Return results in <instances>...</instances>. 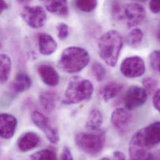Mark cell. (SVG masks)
I'll list each match as a JSON object with an SVG mask.
<instances>
[{
	"mask_svg": "<svg viewBox=\"0 0 160 160\" xmlns=\"http://www.w3.org/2000/svg\"><path fill=\"white\" fill-rule=\"evenodd\" d=\"M76 7L81 11L90 12L95 10L97 6V0H75Z\"/></svg>",
	"mask_w": 160,
	"mask_h": 160,
	"instance_id": "obj_23",
	"label": "cell"
},
{
	"mask_svg": "<svg viewBox=\"0 0 160 160\" xmlns=\"http://www.w3.org/2000/svg\"><path fill=\"white\" fill-rule=\"evenodd\" d=\"M89 62L90 56L85 49L71 46L62 51L58 61V66L66 73L76 74L86 68Z\"/></svg>",
	"mask_w": 160,
	"mask_h": 160,
	"instance_id": "obj_3",
	"label": "cell"
},
{
	"mask_svg": "<svg viewBox=\"0 0 160 160\" xmlns=\"http://www.w3.org/2000/svg\"><path fill=\"white\" fill-rule=\"evenodd\" d=\"M38 72L42 81L47 85L54 87L59 83V76L57 71L51 65L41 64Z\"/></svg>",
	"mask_w": 160,
	"mask_h": 160,
	"instance_id": "obj_14",
	"label": "cell"
},
{
	"mask_svg": "<svg viewBox=\"0 0 160 160\" xmlns=\"http://www.w3.org/2000/svg\"><path fill=\"white\" fill-rule=\"evenodd\" d=\"M38 41L39 52L44 56H50L57 50V42L48 33L41 32L39 34Z\"/></svg>",
	"mask_w": 160,
	"mask_h": 160,
	"instance_id": "obj_15",
	"label": "cell"
},
{
	"mask_svg": "<svg viewBox=\"0 0 160 160\" xmlns=\"http://www.w3.org/2000/svg\"><path fill=\"white\" fill-rule=\"evenodd\" d=\"M132 119L129 110L123 108H117L112 113L110 121L114 128L122 135L125 134L128 130Z\"/></svg>",
	"mask_w": 160,
	"mask_h": 160,
	"instance_id": "obj_11",
	"label": "cell"
},
{
	"mask_svg": "<svg viewBox=\"0 0 160 160\" xmlns=\"http://www.w3.org/2000/svg\"><path fill=\"white\" fill-rule=\"evenodd\" d=\"M8 8V5L5 0H1V12L6 11Z\"/></svg>",
	"mask_w": 160,
	"mask_h": 160,
	"instance_id": "obj_33",
	"label": "cell"
},
{
	"mask_svg": "<svg viewBox=\"0 0 160 160\" xmlns=\"http://www.w3.org/2000/svg\"><path fill=\"white\" fill-rule=\"evenodd\" d=\"M40 142L41 138L37 133L28 132L19 137L17 142V146L21 152H27L36 148Z\"/></svg>",
	"mask_w": 160,
	"mask_h": 160,
	"instance_id": "obj_13",
	"label": "cell"
},
{
	"mask_svg": "<svg viewBox=\"0 0 160 160\" xmlns=\"http://www.w3.org/2000/svg\"><path fill=\"white\" fill-rule=\"evenodd\" d=\"M31 117L34 125L44 132L51 143L55 145L59 143L60 137L58 130L51 125L49 119L46 116L38 111H34Z\"/></svg>",
	"mask_w": 160,
	"mask_h": 160,
	"instance_id": "obj_8",
	"label": "cell"
},
{
	"mask_svg": "<svg viewBox=\"0 0 160 160\" xmlns=\"http://www.w3.org/2000/svg\"><path fill=\"white\" fill-rule=\"evenodd\" d=\"M113 157L115 159H117V160H123L126 159V157L124 155V153H122L120 151H115V152H113Z\"/></svg>",
	"mask_w": 160,
	"mask_h": 160,
	"instance_id": "obj_32",
	"label": "cell"
},
{
	"mask_svg": "<svg viewBox=\"0 0 160 160\" xmlns=\"http://www.w3.org/2000/svg\"><path fill=\"white\" fill-rule=\"evenodd\" d=\"M160 143V122L140 129L132 136L128 147L131 160H153L150 148Z\"/></svg>",
	"mask_w": 160,
	"mask_h": 160,
	"instance_id": "obj_1",
	"label": "cell"
},
{
	"mask_svg": "<svg viewBox=\"0 0 160 160\" xmlns=\"http://www.w3.org/2000/svg\"><path fill=\"white\" fill-rule=\"evenodd\" d=\"M143 39V32L140 28H135L129 32L127 36V42L132 48H137L140 46Z\"/></svg>",
	"mask_w": 160,
	"mask_h": 160,
	"instance_id": "obj_22",
	"label": "cell"
},
{
	"mask_svg": "<svg viewBox=\"0 0 160 160\" xmlns=\"http://www.w3.org/2000/svg\"><path fill=\"white\" fill-rule=\"evenodd\" d=\"M149 8L151 11L155 14L160 12V0H150Z\"/></svg>",
	"mask_w": 160,
	"mask_h": 160,
	"instance_id": "obj_29",
	"label": "cell"
},
{
	"mask_svg": "<svg viewBox=\"0 0 160 160\" xmlns=\"http://www.w3.org/2000/svg\"><path fill=\"white\" fill-rule=\"evenodd\" d=\"M39 100L42 109L48 113L53 112L56 107V99L54 95L50 92L45 91L40 93Z\"/></svg>",
	"mask_w": 160,
	"mask_h": 160,
	"instance_id": "obj_20",
	"label": "cell"
},
{
	"mask_svg": "<svg viewBox=\"0 0 160 160\" xmlns=\"http://www.w3.org/2000/svg\"><path fill=\"white\" fill-rule=\"evenodd\" d=\"M158 81L153 78H147L142 81L143 87L145 89L148 94H151L155 92L158 85Z\"/></svg>",
	"mask_w": 160,
	"mask_h": 160,
	"instance_id": "obj_26",
	"label": "cell"
},
{
	"mask_svg": "<svg viewBox=\"0 0 160 160\" xmlns=\"http://www.w3.org/2000/svg\"><path fill=\"white\" fill-rule=\"evenodd\" d=\"M153 104L155 109L160 113V89L157 90L153 95Z\"/></svg>",
	"mask_w": 160,
	"mask_h": 160,
	"instance_id": "obj_31",
	"label": "cell"
},
{
	"mask_svg": "<svg viewBox=\"0 0 160 160\" xmlns=\"http://www.w3.org/2000/svg\"><path fill=\"white\" fill-rule=\"evenodd\" d=\"M18 121L13 115L2 113L0 115V132L1 137L4 139L11 138L16 130Z\"/></svg>",
	"mask_w": 160,
	"mask_h": 160,
	"instance_id": "obj_12",
	"label": "cell"
},
{
	"mask_svg": "<svg viewBox=\"0 0 160 160\" xmlns=\"http://www.w3.org/2000/svg\"><path fill=\"white\" fill-rule=\"evenodd\" d=\"M138 1H145L147 0H138Z\"/></svg>",
	"mask_w": 160,
	"mask_h": 160,
	"instance_id": "obj_36",
	"label": "cell"
},
{
	"mask_svg": "<svg viewBox=\"0 0 160 160\" xmlns=\"http://www.w3.org/2000/svg\"><path fill=\"white\" fill-rule=\"evenodd\" d=\"M61 158L62 160H73V157L71 149L68 147H64L61 154Z\"/></svg>",
	"mask_w": 160,
	"mask_h": 160,
	"instance_id": "obj_30",
	"label": "cell"
},
{
	"mask_svg": "<svg viewBox=\"0 0 160 160\" xmlns=\"http://www.w3.org/2000/svg\"><path fill=\"white\" fill-rule=\"evenodd\" d=\"M145 65L142 58L132 56L125 59L120 65V72L126 78H137L145 72Z\"/></svg>",
	"mask_w": 160,
	"mask_h": 160,
	"instance_id": "obj_9",
	"label": "cell"
},
{
	"mask_svg": "<svg viewBox=\"0 0 160 160\" xmlns=\"http://www.w3.org/2000/svg\"><path fill=\"white\" fill-rule=\"evenodd\" d=\"M92 72L94 77L98 82H101L104 79L106 76V71L104 67L99 62L94 63L92 66Z\"/></svg>",
	"mask_w": 160,
	"mask_h": 160,
	"instance_id": "obj_25",
	"label": "cell"
},
{
	"mask_svg": "<svg viewBox=\"0 0 160 160\" xmlns=\"http://www.w3.org/2000/svg\"><path fill=\"white\" fill-rule=\"evenodd\" d=\"M157 39H158V41L160 42V21L158 24V27L157 29Z\"/></svg>",
	"mask_w": 160,
	"mask_h": 160,
	"instance_id": "obj_34",
	"label": "cell"
},
{
	"mask_svg": "<svg viewBox=\"0 0 160 160\" xmlns=\"http://www.w3.org/2000/svg\"><path fill=\"white\" fill-rule=\"evenodd\" d=\"M21 16L24 22L33 29L42 27L47 19L46 11L40 6L24 7L22 10Z\"/></svg>",
	"mask_w": 160,
	"mask_h": 160,
	"instance_id": "obj_7",
	"label": "cell"
},
{
	"mask_svg": "<svg viewBox=\"0 0 160 160\" xmlns=\"http://www.w3.org/2000/svg\"><path fill=\"white\" fill-rule=\"evenodd\" d=\"M103 115L101 112L97 108L92 109L86 122V128L92 131H97L101 127L103 123Z\"/></svg>",
	"mask_w": 160,
	"mask_h": 160,
	"instance_id": "obj_19",
	"label": "cell"
},
{
	"mask_svg": "<svg viewBox=\"0 0 160 160\" xmlns=\"http://www.w3.org/2000/svg\"><path fill=\"white\" fill-rule=\"evenodd\" d=\"M112 14L115 20L124 21L128 28H133L143 21L146 11L143 6L136 2L125 5L115 3L112 7Z\"/></svg>",
	"mask_w": 160,
	"mask_h": 160,
	"instance_id": "obj_5",
	"label": "cell"
},
{
	"mask_svg": "<svg viewBox=\"0 0 160 160\" xmlns=\"http://www.w3.org/2000/svg\"><path fill=\"white\" fill-rule=\"evenodd\" d=\"M17 1L20 4H26L30 1V0H17Z\"/></svg>",
	"mask_w": 160,
	"mask_h": 160,
	"instance_id": "obj_35",
	"label": "cell"
},
{
	"mask_svg": "<svg viewBox=\"0 0 160 160\" xmlns=\"http://www.w3.org/2000/svg\"><path fill=\"white\" fill-rule=\"evenodd\" d=\"M123 38L115 30L104 33L98 39V48L101 59L109 66L115 67L123 47Z\"/></svg>",
	"mask_w": 160,
	"mask_h": 160,
	"instance_id": "obj_2",
	"label": "cell"
},
{
	"mask_svg": "<svg viewBox=\"0 0 160 160\" xmlns=\"http://www.w3.org/2000/svg\"><path fill=\"white\" fill-rule=\"evenodd\" d=\"M30 158L31 160H56V153L52 150L44 149L33 153Z\"/></svg>",
	"mask_w": 160,
	"mask_h": 160,
	"instance_id": "obj_24",
	"label": "cell"
},
{
	"mask_svg": "<svg viewBox=\"0 0 160 160\" xmlns=\"http://www.w3.org/2000/svg\"><path fill=\"white\" fill-rule=\"evenodd\" d=\"M41 1H45L46 0H41Z\"/></svg>",
	"mask_w": 160,
	"mask_h": 160,
	"instance_id": "obj_37",
	"label": "cell"
},
{
	"mask_svg": "<svg viewBox=\"0 0 160 160\" xmlns=\"http://www.w3.org/2000/svg\"><path fill=\"white\" fill-rule=\"evenodd\" d=\"M32 85L31 78L26 73L20 72L16 74L10 85L11 90L15 93H21L28 90Z\"/></svg>",
	"mask_w": 160,
	"mask_h": 160,
	"instance_id": "obj_16",
	"label": "cell"
},
{
	"mask_svg": "<svg viewBox=\"0 0 160 160\" xmlns=\"http://www.w3.org/2000/svg\"><path fill=\"white\" fill-rule=\"evenodd\" d=\"M46 9L51 13L64 16L69 13L68 0H46Z\"/></svg>",
	"mask_w": 160,
	"mask_h": 160,
	"instance_id": "obj_17",
	"label": "cell"
},
{
	"mask_svg": "<svg viewBox=\"0 0 160 160\" xmlns=\"http://www.w3.org/2000/svg\"><path fill=\"white\" fill-rule=\"evenodd\" d=\"M105 142V136L103 132L97 133L80 132L75 137L77 147L83 153L95 156L101 153Z\"/></svg>",
	"mask_w": 160,
	"mask_h": 160,
	"instance_id": "obj_6",
	"label": "cell"
},
{
	"mask_svg": "<svg viewBox=\"0 0 160 160\" xmlns=\"http://www.w3.org/2000/svg\"><path fill=\"white\" fill-rule=\"evenodd\" d=\"M11 66L12 62L10 58L5 54H1L0 57V79L2 84L6 83L9 79Z\"/></svg>",
	"mask_w": 160,
	"mask_h": 160,
	"instance_id": "obj_21",
	"label": "cell"
},
{
	"mask_svg": "<svg viewBox=\"0 0 160 160\" xmlns=\"http://www.w3.org/2000/svg\"><path fill=\"white\" fill-rule=\"evenodd\" d=\"M58 31V36L59 39L64 40L66 39L69 34V26L67 24L61 22L58 24L57 26Z\"/></svg>",
	"mask_w": 160,
	"mask_h": 160,
	"instance_id": "obj_28",
	"label": "cell"
},
{
	"mask_svg": "<svg viewBox=\"0 0 160 160\" xmlns=\"http://www.w3.org/2000/svg\"><path fill=\"white\" fill-rule=\"evenodd\" d=\"M123 88V84L117 82H110L102 87L100 95L105 101H108L117 96Z\"/></svg>",
	"mask_w": 160,
	"mask_h": 160,
	"instance_id": "obj_18",
	"label": "cell"
},
{
	"mask_svg": "<svg viewBox=\"0 0 160 160\" xmlns=\"http://www.w3.org/2000/svg\"><path fill=\"white\" fill-rule=\"evenodd\" d=\"M93 93V85L90 80L76 77L72 78L65 90L62 100L66 105H73L88 100Z\"/></svg>",
	"mask_w": 160,
	"mask_h": 160,
	"instance_id": "obj_4",
	"label": "cell"
},
{
	"mask_svg": "<svg viewBox=\"0 0 160 160\" xmlns=\"http://www.w3.org/2000/svg\"><path fill=\"white\" fill-rule=\"evenodd\" d=\"M148 93L143 87L132 86L127 91L124 97V105L129 111L136 109L145 103Z\"/></svg>",
	"mask_w": 160,
	"mask_h": 160,
	"instance_id": "obj_10",
	"label": "cell"
},
{
	"mask_svg": "<svg viewBox=\"0 0 160 160\" xmlns=\"http://www.w3.org/2000/svg\"><path fill=\"white\" fill-rule=\"evenodd\" d=\"M150 63L154 71L160 73V50L154 51L150 54Z\"/></svg>",
	"mask_w": 160,
	"mask_h": 160,
	"instance_id": "obj_27",
	"label": "cell"
}]
</instances>
